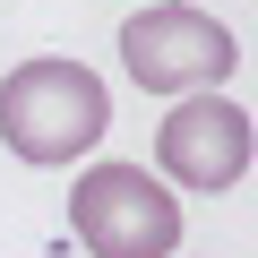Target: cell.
Masks as SVG:
<instances>
[{
	"mask_svg": "<svg viewBox=\"0 0 258 258\" xmlns=\"http://www.w3.org/2000/svg\"><path fill=\"white\" fill-rule=\"evenodd\" d=\"M112 129V95L86 60H18L0 78V138L26 164H78Z\"/></svg>",
	"mask_w": 258,
	"mask_h": 258,
	"instance_id": "6da1fadb",
	"label": "cell"
},
{
	"mask_svg": "<svg viewBox=\"0 0 258 258\" xmlns=\"http://www.w3.org/2000/svg\"><path fill=\"white\" fill-rule=\"evenodd\" d=\"M232 60H241L232 26L207 18V9H189V0H155V9L120 18V69L138 86H155V95H181V86L215 95L232 78Z\"/></svg>",
	"mask_w": 258,
	"mask_h": 258,
	"instance_id": "7a4b0ae2",
	"label": "cell"
},
{
	"mask_svg": "<svg viewBox=\"0 0 258 258\" xmlns=\"http://www.w3.org/2000/svg\"><path fill=\"white\" fill-rule=\"evenodd\" d=\"M69 224L95 258H172L181 249V207L138 164H86L69 189Z\"/></svg>",
	"mask_w": 258,
	"mask_h": 258,
	"instance_id": "3957f363",
	"label": "cell"
},
{
	"mask_svg": "<svg viewBox=\"0 0 258 258\" xmlns=\"http://www.w3.org/2000/svg\"><path fill=\"white\" fill-rule=\"evenodd\" d=\"M155 155H164V172L181 189H232L249 172V112L232 95H189V103L164 112Z\"/></svg>",
	"mask_w": 258,
	"mask_h": 258,
	"instance_id": "277c9868",
	"label": "cell"
}]
</instances>
